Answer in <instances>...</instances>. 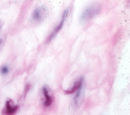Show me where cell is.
<instances>
[{"instance_id": "obj_10", "label": "cell", "mask_w": 130, "mask_h": 115, "mask_svg": "<svg viewBox=\"0 0 130 115\" xmlns=\"http://www.w3.org/2000/svg\"><path fill=\"white\" fill-rule=\"evenodd\" d=\"M1 27H2V26H1V24H0V29H1Z\"/></svg>"}, {"instance_id": "obj_1", "label": "cell", "mask_w": 130, "mask_h": 115, "mask_svg": "<svg viewBox=\"0 0 130 115\" xmlns=\"http://www.w3.org/2000/svg\"><path fill=\"white\" fill-rule=\"evenodd\" d=\"M101 10V7L99 3H93L89 5L83 11L82 14L80 16V20L82 22H89L90 20L93 18L100 13Z\"/></svg>"}, {"instance_id": "obj_8", "label": "cell", "mask_w": 130, "mask_h": 115, "mask_svg": "<svg viewBox=\"0 0 130 115\" xmlns=\"http://www.w3.org/2000/svg\"><path fill=\"white\" fill-rule=\"evenodd\" d=\"M9 71V67L7 65H4V66L1 67V73L2 75H7Z\"/></svg>"}, {"instance_id": "obj_6", "label": "cell", "mask_w": 130, "mask_h": 115, "mask_svg": "<svg viewBox=\"0 0 130 115\" xmlns=\"http://www.w3.org/2000/svg\"><path fill=\"white\" fill-rule=\"evenodd\" d=\"M83 96H84V88H83V84L79 86V88L78 89L77 94H76L74 99V105L77 107H79L81 105L82 102Z\"/></svg>"}, {"instance_id": "obj_7", "label": "cell", "mask_w": 130, "mask_h": 115, "mask_svg": "<svg viewBox=\"0 0 130 115\" xmlns=\"http://www.w3.org/2000/svg\"><path fill=\"white\" fill-rule=\"evenodd\" d=\"M83 81H84V79H83V78L79 79L78 80H76V82L74 83L73 86L71 88L68 89V90H65L64 92L67 94H73L74 92H75V91L78 90V89L79 88L80 86L82 85Z\"/></svg>"}, {"instance_id": "obj_5", "label": "cell", "mask_w": 130, "mask_h": 115, "mask_svg": "<svg viewBox=\"0 0 130 115\" xmlns=\"http://www.w3.org/2000/svg\"><path fill=\"white\" fill-rule=\"evenodd\" d=\"M42 94L44 96V101H43V105L45 107H49L52 104L53 101V98L51 94V92L47 86H44L42 88Z\"/></svg>"}, {"instance_id": "obj_3", "label": "cell", "mask_w": 130, "mask_h": 115, "mask_svg": "<svg viewBox=\"0 0 130 115\" xmlns=\"http://www.w3.org/2000/svg\"><path fill=\"white\" fill-rule=\"evenodd\" d=\"M46 15V9L43 6L39 7L34 11L32 18L34 22H41L44 19Z\"/></svg>"}, {"instance_id": "obj_9", "label": "cell", "mask_w": 130, "mask_h": 115, "mask_svg": "<svg viewBox=\"0 0 130 115\" xmlns=\"http://www.w3.org/2000/svg\"><path fill=\"white\" fill-rule=\"evenodd\" d=\"M2 40L0 39V47H1V45H2Z\"/></svg>"}, {"instance_id": "obj_4", "label": "cell", "mask_w": 130, "mask_h": 115, "mask_svg": "<svg viewBox=\"0 0 130 115\" xmlns=\"http://www.w3.org/2000/svg\"><path fill=\"white\" fill-rule=\"evenodd\" d=\"M68 13H69L68 9H66L64 11L63 14H62V19H61L60 23L57 25V26L55 28V30L53 31L51 34L50 35V36L49 37V38H48V42H49V41H51V40H52L56 36V35H57V33L60 32V30L62 29V28L63 27L64 23L65 20H66V19H67V16H68Z\"/></svg>"}, {"instance_id": "obj_2", "label": "cell", "mask_w": 130, "mask_h": 115, "mask_svg": "<svg viewBox=\"0 0 130 115\" xmlns=\"http://www.w3.org/2000/svg\"><path fill=\"white\" fill-rule=\"evenodd\" d=\"M19 107L15 105L11 99H8L5 103V105L2 111L3 115H13L17 111Z\"/></svg>"}]
</instances>
